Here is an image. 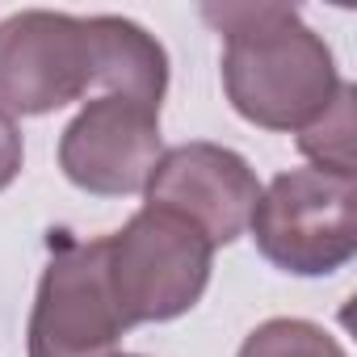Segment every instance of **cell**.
I'll return each instance as SVG.
<instances>
[{
  "instance_id": "cell-1",
  "label": "cell",
  "mask_w": 357,
  "mask_h": 357,
  "mask_svg": "<svg viewBox=\"0 0 357 357\" xmlns=\"http://www.w3.org/2000/svg\"><path fill=\"white\" fill-rule=\"evenodd\" d=\"M223 34V93L261 130H307L340 93V72L324 34L294 5H202Z\"/></svg>"
},
{
  "instance_id": "cell-2",
  "label": "cell",
  "mask_w": 357,
  "mask_h": 357,
  "mask_svg": "<svg viewBox=\"0 0 357 357\" xmlns=\"http://www.w3.org/2000/svg\"><path fill=\"white\" fill-rule=\"evenodd\" d=\"M105 282L126 328L168 324L194 311L211 286L215 244L164 206L135 211L122 231L101 236Z\"/></svg>"
},
{
  "instance_id": "cell-3",
  "label": "cell",
  "mask_w": 357,
  "mask_h": 357,
  "mask_svg": "<svg viewBox=\"0 0 357 357\" xmlns=\"http://www.w3.org/2000/svg\"><path fill=\"white\" fill-rule=\"evenodd\" d=\"M257 252L294 278H328L357 257V176L324 168L278 172L252 206Z\"/></svg>"
},
{
  "instance_id": "cell-4",
  "label": "cell",
  "mask_w": 357,
  "mask_h": 357,
  "mask_svg": "<svg viewBox=\"0 0 357 357\" xmlns=\"http://www.w3.org/2000/svg\"><path fill=\"white\" fill-rule=\"evenodd\" d=\"M101 84V13L22 9L0 22V109L43 118Z\"/></svg>"
},
{
  "instance_id": "cell-5",
  "label": "cell",
  "mask_w": 357,
  "mask_h": 357,
  "mask_svg": "<svg viewBox=\"0 0 357 357\" xmlns=\"http://www.w3.org/2000/svg\"><path fill=\"white\" fill-rule=\"evenodd\" d=\"M51 261L30 307V357H114L130 332L105 282V244L51 231Z\"/></svg>"
},
{
  "instance_id": "cell-6",
  "label": "cell",
  "mask_w": 357,
  "mask_h": 357,
  "mask_svg": "<svg viewBox=\"0 0 357 357\" xmlns=\"http://www.w3.org/2000/svg\"><path fill=\"white\" fill-rule=\"evenodd\" d=\"M143 194H147V206H164L172 215H181L215 248H223L244 236L252 206L261 198V181L240 151L194 139V143L160 151Z\"/></svg>"
},
{
  "instance_id": "cell-7",
  "label": "cell",
  "mask_w": 357,
  "mask_h": 357,
  "mask_svg": "<svg viewBox=\"0 0 357 357\" xmlns=\"http://www.w3.org/2000/svg\"><path fill=\"white\" fill-rule=\"evenodd\" d=\"M160 151V109L101 93L63 126L59 168L93 198H126L147 190Z\"/></svg>"
},
{
  "instance_id": "cell-8",
  "label": "cell",
  "mask_w": 357,
  "mask_h": 357,
  "mask_svg": "<svg viewBox=\"0 0 357 357\" xmlns=\"http://www.w3.org/2000/svg\"><path fill=\"white\" fill-rule=\"evenodd\" d=\"M353 97H357V89H353V84H340L336 101H332L307 130H298V151L311 160V168L353 176V135H357Z\"/></svg>"
},
{
  "instance_id": "cell-9",
  "label": "cell",
  "mask_w": 357,
  "mask_h": 357,
  "mask_svg": "<svg viewBox=\"0 0 357 357\" xmlns=\"http://www.w3.org/2000/svg\"><path fill=\"white\" fill-rule=\"evenodd\" d=\"M236 357H349V353L328 328H319L311 319L278 315V319L257 324L244 336Z\"/></svg>"
},
{
  "instance_id": "cell-10",
  "label": "cell",
  "mask_w": 357,
  "mask_h": 357,
  "mask_svg": "<svg viewBox=\"0 0 357 357\" xmlns=\"http://www.w3.org/2000/svg\"><path fill=\"white\" fill-rule=\"evenodd\" d=\"M22 160H26V143H22V130L13 122V114L0 109V194H5L17 172H22Z\"/></svg>"
},
{
  "instance_id": "cell-11",
  "label": "cell",
  "mask_w": 357,
  "mask_h": 357,
  "mask_svg": "<svg viewBox=\"0 0 357 357\" xmlns=\"http://www.w3.org/2000/svg\"><path fill=\"white\" fill-rule=\"evenodd\" d=\"M114 357H139V353H114Z\"/></svg>"
}]
</instances>
